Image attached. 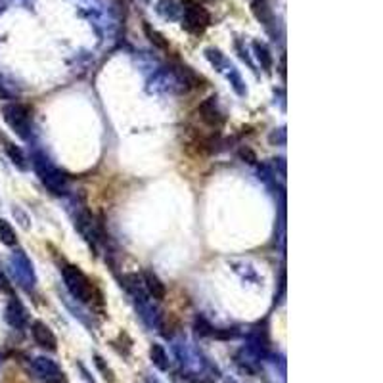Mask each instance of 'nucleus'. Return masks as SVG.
I'll return each instance as SVG.
<instances>
[{
  "label": "nucleus",
  "instance_id": "f257e3e1",
  "mask_svg": "<svg viewBox=\"0 0 383 383\" xmlns=\"http://www.w3.org/2000/svg\"><path fill=\"white\" fill-rule=\"evenodd\" d=\"M63 280H66V286H68V290L71 291L73 297L83 301V303H92L94 297H96V290H94L92 282L88 280V276L79 266L68 264L63 268Z\"/></svg>",
  "mask_w": 383,
  "mask_h": 383
},
{
  "label": "nucleus",
  "instance_id": "f03ea898",
  "mask_svg": "<svg viewBox=\"0 0 383 383\" xmlns=\"http://www.w3.org/2000/svg\"><path fill=\"white\" fill-rule=\"evenodd\" d=\"M184 26L190 33H204L209 26V12L196 0H184Z\"/></svg>",
  "mask_w": 383,
  "mask_h": 383
},
{
  "label": "nucleus",
  "instance_id": "7ed1b4c3",
  "mask_svg": "<svg viewBox=\"0 0 383 383\" xmlns=\"http://www.w3.org/2000/svg\"><path fill=\"white\" fill-rule=\"evenodd\" d=\"M2 113H4V121L8 123L10 127L16 130L17 135L21 138L27 137V130H29V111L19 106V104H8L2 108Z\"/></svg>",
  "mask_w": 383,
  "mask_h": 383
},
{
  "label": "nucleus",
  "instance_id": "20e7f679",
  "mask_svg": "<svg viewBox=\"0 0 383 383\" xmlns=\"http://www.w3.org/2000/svg\"><path fill=\"white\" fill-rule=\"evenodd\" d=\"M31 333H33V340L37 341L39 347L48 351H56L58 349V340L56 335L52 333V330L41 320H35L33 326H31Z\"/></svg>",
  "mask_w": 383,
  "mask_h": 383
},
{
  "label": "nucleus",
  "instance_id": "39448f33",
  "mask_svg": "<svg viewBox=\"0 0 383 383\" xmlns=\"http://www.w3.org/2000/svg\"><path fill=\"white\" fill-rule=\"evenodd\" d=\"M144 284L146 288H148V291H150V295H152L153 299H165V295H167V288H165V284H163L161 280H159V276L157 274H153L152 271H146L144 273Z\"/></svg>",
  "mask_w": 383,
  "mask_h": 383
},
{
  "label": "nucleus",
  "instance_id": "423d86ee",
  "mask_svg": "<svg viewBox=\"0 0 383 383\" xmlns=\"http://www.w3.org/2000/svg\"><path fill=\"white\" fill-rule=\"evenodd\" d=\"M0 242L8 247L16 246L17 244L16 230H14V226H12L6 219H0Z\"/></svg>",
  "mask_w": 383,
  "mask_h": 383
},
{
  "label": "nucleus",
  "instance_id": "0eeeda50",
  "mask_svg": "<svg viewBox=\"0 0 383 383\" xmlns=\"http://www.w3.org/2000/svg\"><path fill=\"white\" fill-rule=\"evenodd\" d=\"M150 357H152L153 364L159 368L161 372H165V370H169V358H167V353H165V349H163L161 345H152V349H150Z\"/></svg>",
  "mask_w": 383,
  "mask_h": 383
},
{
  "label": "nucleus",
  "instance_id": "6e6552de",
  "mask_svg": "<svg viewBox=\"0 0 383 383\" xmlns=\"http://www.w3.org/2000/svg\"><path fill=\"white\" fill-rule=\"evenodd\" d=\"M144 31L146 35H148V39H150V43L153 44V46H157V48H163V50H167L169 48V43L165 41V37H163L159 31H155L150 23H144Z\"/></svg>",
  "mask_w": 383,
  "mask_h": 383
},
{
  "label": "nucleus",
  "instance_id": "1a4fd4ad",
  "mask_svg": "<svg viewBox=\"0 0 383 383\" xmlns=\"http://www.w3.org/2000/svg\"><path fill=\"white\" fill-rule=\"evenodd\" d=\"M23 320H26V315H23L21 306L17 305L16 301H12L8 306V322L14 324V326H21Z\"/></svg>",
  "mask_w": 383,
  "mask_h": 383
},
{
  "label": "nucleus",
  "instance_id": "9d476101",
  "mask_svg": "<svg viewBox=\"0 0 383 383\" xmlns=\"http://www.w3.org/2000/svg\"><path fill=\"white\" fill-rule=\"evenodd\" d=\"M94 364H96L98 370L102 372L104 380H106V382L115 383V375H113V372H111L110 366H106V362H104V358L100 357V355H96V357H94Z\"/></svg>",
  "mask_w": 383,
  "mask_h": 383
},
{
  "label": "nucleus",
  "instance_id": "9b49d317",
  "mask_svg": "<svg viewBox=\"0 0 383 383\" xmlns=\"http://www.w3.org/2000/svg\"><path fill=\"white\" fill-rule=\"evenodd\" d=\"M8 153L10 157L14 159V163H17V167H21V169H26V159H23V155H21V152L17 150V148H14L12 144H8Z\"/></svg>",
  "mask_w": 383,
  "mask_h": 383
}]
</instances>
